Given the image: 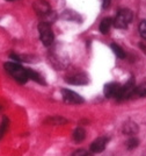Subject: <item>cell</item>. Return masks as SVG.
<instances>
[{
	"instance_id": "cell-1",
	"label": "cell",
	"mask_w": 146,
	"mask_h": 156,
	"mask_svg": "<svg viewBox=\"0 0 146 156\" xmlns=\"http://www.w3.org/2000/svg\"><path fill=\"white\" fill-rule=\"evenodd\" d=\"M4 68L8 72V75L20 84H25L29 80L28 75H27V69L22 68L19 63H16V62H6L4 64Z\"/></svg>"
},
{
	"instance_id": "cell-2",
	"label": "cell",
	"mask_w": 146,
	"mask_h": 156,
	"mask_svg": "<svg viewBox=\"0 0 146 156\" xmlns=\"http://www.w3.org/2000/svg\"><path fill=\"white\" fill-rule=\"evenodd\" d=\"M134 19V14L130 9L127 8H123L120 9L117 15L115 16V19L113 20V25L118 29H125L127 25L132 21Z\"/></svg>"
},
{
	"instance_id": "cell-3",
	"label": "cell",
	"mask_w": 146,
	"mask_h": 156,
	"mask_svg": "<svg viewBox=\"0 0 146 156\" xmlns=\"http://www.w3.org/2000/svg\"><path fill=\"white\" fill-rule=\"evenodd\" d=\"M38 33H39L41 42L45 47H49L53 43V33H52V29H51L49 22L41 21L38 23Z\"/></svg>"
},
{
	"instance_id": "cell-4",
	"label": "cell",
	"mask_w": 146,
	"mask_h": 156,
	"mask_svg": "<svg viewBox=\"0 0 146 156\" xmlns=\"http://www.w3.org/2000/svg\"><path fill=\"white\" fill-rule=\"evenodd\" d=\"M134 90H136V85H134V78H130L127 80V83L125 85H123L120 87V90L117 92V94L115 96V98L122 101V100H127L129 98H131L134 94Z\"/></svg>"
},
{
	"instance_id": "cell-5",
	"label": "cell",
	"mask_w": 146,
	"mask_h": 156,
	"mask_svg": "<svg viewBox=\"0 0 146 156\" xmlns=\"http://www.w3.org/2000/svg\"><path fill=\"white\" fill-rule=\"evenodd\" d=\"M34 9L38 16H42V18H49L52 14L50 5L45 0H36L34 2Z\"/></svg>"
},
{
	"instance_id": "cell-6",
	"label": "cell",
	"mask_w": 146,
	"mask_h": 156,
	"mask_svg": "<svg viewBox=\"0 0 146 156\" xmlns=\"http://www.w3.org/2000/svg\"><path fill=\"white\" fill-rule=\"evenodd\" d=\"M62 96H63V99L65 103L67 104H83V98L78 94L76 92L72 91V90H69V89H63L62 90Z\"/></svg>"
},
{
	"instance_id": "cell-7",
	"label": "cell",
	"mask_w": 146,
	"mask_h": 156,
	"mask_svg": "<svg viewBox=\"0 0 146 156\" xmlns=\"http://www.w3.org/2000/svg\"><path fill=\"white\" fill-rule=\"evenodd\" d=\"M65 82L72 85H86L88 84L89 79L88 76L85 72H79V73H74L72 76L65 78Z\"/></svg>"
},
{
	"instance_id": "cell-8",
	"label": "cell",
	"mask_w": 146,
	"mask_h": 156,
	"mask_svg": "<svg viewBox=\"0 0 146 156\" xmlns=\"http://www.w3.org/2000/svg\"><path fill=\"white\" fill-rule=\"evenodd\" d=\"M108 142V139L106 136H100L94 140L90 144V151L92 153H101L106 149V146Z\"/></svg>"
},
{
	"instance_id": "cell-9",
	"label": "cell",
	"mask_w": 146,
	"mask_h": 156,
	"mask_svg": "<svg viewBox=\"0 0 146 156\" xmlns=\"http://www.w3.org/2000/svg\"><path fill=\"white\" fill-rule=\"evenodd\" d=\"M120 87H121V85L118 84V83H109L104 86V90H103V93H104V96L107 98H115V96L117 94V92L120 90Z\"/></svg>"
},
{
	"instance_id": "cell-10",
	"label": "cell",
	"mask_w": 146,
	"mask_h": 156,
	"mask_svg": "<svg viewBox=\"0 0 146 156\" xmlns=\"http://www.w3.org/2000/svg\"><path fill=\"white\" fill-rule=\"evenodd\" d=\"M67 122V119L60 117V115H53V117H49L45 119L44 124L51 125V126H60V125H65Z\"/></svg>"
},
{
	"instance_id": "cell-11",
	"label": "cell",
	"mask_w": 146,
	"mask_h": 156,
	"mask_svg": "<svg viewBox=\"0 0 146 156\" xmlns=\"http://www.w3.org/2000/svg\"><path fill=\"white\" fill-rule=\"evenodd\" d=\"M25 69H27V75H28V78H29V79H32V80L36 82L38 84L45 85L44 79H43V77H42L39 73H37L36 71H34L32 69H28V68H25Z\"/></svg>"
},
{
	"instance_id": "cell-12",
	"label": "cell",
	"mask_w": 146,
	"mask_h": 156,
	"mask_svg": "<svg viewBox=\"0 0 146 156\" xmlns=\"http://www.w3.org/2000/svg\"><path fill=\"white\" fill-rule=\"evenodd\" d=\"M137 132H138V126H137L136 122L129 121V122L124 124V126H123V133H124V134L132 135V134H136Z\"/></svg>"
},
{
	"instance_id": "cell-13",
	"label": "cell",
	"mask_w": 146,
	"mask_h": 156,
	"mask_svg": "<svg viewBox=\"0 0 146 156\" xmlns=\"http://www.w3.org/2000/svg\"><path fill=\"white\" fill-rule=\"evenodd\" d=\"M85 137H86V130L83 129V127H78V128L74 129L73 139H74L76 142H81V141L85 140Z\"/></svg>"
},
{
	"instance_id": "cell-14",
	"label": "cell",
	"mask_w": 146,
	"mask_h": 156,
	"mask_svg": "<svg viewBox=\"0 0 146 156\" xmlns=\"http://www.w3.org/2000/svg\"><path fill=\"white\" fill-rule=\"evenodd\" d=\"M111 25H113V19H110V18H104V19L101 21V23H100V32H101L102 34H107V33L109 32Z\"/></svg>"
},
{
	"instance_id": "cell-15",
	"label": "cell",
	"mask_w": 146,
	"mask_h": 156,
	"mask_svg": "<svg viewBox=\"0 0 146 156\" xmlns=\"http://www.w3.org/2000/svg\"><path fill=\"white\" fill-rule=\"evenodd\" d=\"M8 127H9V120H8V118L7 117H4L2 118L1 124H0V140L5 136L7 129H8Z\"/></svg>"
},
{
	"instance_id": "cell-16",
	"label": "cell",
	"mask_w": 146,
	"mask_h": 156,
	"mask_svg": "<svg viewBox=\"0 0 146 156\" xmlns=\"http://www.w3.org/2000/svg\"><path fill=\"white\" fill-rule=\"evenodd\" d=\"M111 49H113V52H114L118 58H122V59L125 58V52H124V50H123L118 44L113 43V44H111Z\"/></svg>"
},
{
	"instance_id": "cell-17",
	"label": "cell",
	"mask_w": 146,
	"mask_h": 156,
	"mask_svg": "<svg viewBox=\"0 0 146 156\" xmlns=\"http://www.w3.org/2000/svg\"><path fill=\"white\" fill-rule=\"evenodd\" d=\"M134 94L139 97H146V83H141L139 86H137L134 90Z\"/></svg>"
},
{
	"instance_id": "cell-18",
	"label": "cell",
	"mask_w": 146,
	"mask_h": 156,
	"mask_svg": "<svg viewBox=\"0 0 146 156\" xmlns=\"http://www.w3.org/2000/svg\"><path fill=\"white\" fill-rule=\"evenodd\" d=\"M138 144H139V140L137 137H131L127 141V149H134V148L138 147Z\"/></svg>"
},
{
	"instance_id": "cell-19",
	"label": "cell",
	"mask_w": 146,
	"mask_h": 156,
	"mask_svg": "<svg viewBox=\"0 0 146 156\" xmlns=\"http://www.w3.org/2000/svg\"><path fill=\"white\" fill-rule=\"evenodd\" d=\"M139 34L144 40H146V20H143L139 25Z\"/></svg>"
},
{
	"instance_id": "cell-20",
	"label": "cell",
	"mask_w": 146,
	"mask_h": 156,
	"mask_svg": "<svg viewBox=\"0 0 146 156\" xmlns=\"http://www.w3.org/2000/svg\"><path fill=\"white\" fill-rule=\"evenodd\" d=\"M72 156H93V154H92V153H88L87 150H85V149H79V150H76V151L72 154Z\"/></svg>"
},
{
	"instance_id": "cell-21",
	"label": "cell",
	"mask_w": 146,
	"mask_h": 156,
	"mask_svg": "<svg viewBox=\"0 0 146 156\" xmlns=\"http://www.w3.org/2000/svg\"><path fill=\"white\" fill-rule=\"evenodd\" d=\"M102 7L106 9V8H109V6H110V2H111V0H102Z\"/></svg>"
},
{
	"instance_id": "cell-22",
	"label": "cell",
	"mask_w": 146,
	"mask_h": 156,
	"mask_svg": "<svg viewBox=\"0 0 146 156\" xmlns=\"http://www.w3.org/2000/svg\"><path fill=\"white\" fill-rule=\"evenodd\" d=\"M7 1H14V0H7Z\"/></svg>"
},
{
	"instance_id": "cell-23",
	"label": "cell",
	"mask_w": 146,
	"mask_h": 156,
	"mask_svg": "<svg viewBox=\"0 0 146 156\" xmlns=\"http://www.w3.org/2000/svg\"><path fill=\"white\" fill-rule=\"evenodd\" d=\"M0 108H1V107H0Z\"/></svg>"
},
{
	"instance_id": "cell-24",
	"label": "cell",
	"mask_w": 146,
	"mask_h": 156,
	"mask_svg": "<svg viewBox=\"0 0 146 156\" xmlns=\"http://www.w3.org/2000/svg\"><path fill=\"white\" fill-rule=\"evenodd\" d=\"M145 156H146V155H145Z\"/></svg>"
}]
</instances>
